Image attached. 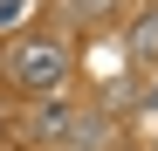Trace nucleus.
<instances>
[{
	"instance_id": "f257e3e1",
	"label": "nucleus",
	"mask_w": 158,
	"mask_h": 151,
	"mask_svg": "<svg viewBox=\"0 0 158 151\" xmlns=\"http://www.w3.org/2000/svg\"><path fill=\"white\" fill-rule=\"evenodd\" d=\"M62 69H69V55H62L55 41H28V48L14 55V76H21L28 89H48V83H62Z\"/></svg>"
},
{
	"instance_id": "f03ea898",
	"label": "nucleus",
	"mask_w": 158,
	"mask_h": 151,
	"mask_svg": "<svg viewBox=\"0 0 158 151\" xmlns=\"http://www.w3.org/2000/svg\"><path fill=\"white\" fill-rule=\"evenodd\" d=\"M131 55H138V62H158V14H144L138 28H131Z\"/></svg>"
},
{
	"instance_id": "7ed1b4c3",
	"label": "nucleus",
	"mask_w": 158,
	"mask_h": 151,
	"mask_svg": "<svg viewBox=\"0 0 158 151\" xmlns=\"http://www.w3.org/2000/svg\"><path fill=\"white\" fill-rule=\"evenodd\" d=\"M96 7H110V0H76V14H96Z\"/></svg>"
}]
</instances>
